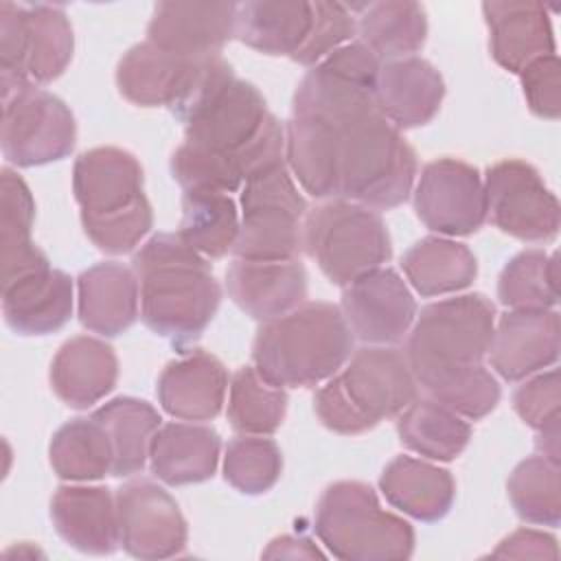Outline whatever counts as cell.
Returning a JSON list of instances; mask_svg holds the SVG:
<instances>
[{"label":"cell","instance_id":"44","mask_svg":"<svg viewBox=\"0 0 561 561\" xmlns=\"http://www.w3.org/2000/svg\"><path fill=\"white\" fill-rule=\"evenodd\" d=\"M423 392L469 421H480L493 412L502 394L497 379L482 364L449 373L427 383Z\"/></svg>","mask_w":561,"mask_h":561},{"label":"cell","instance_id":"25","mask_svg":"<svg viewBox=\"0 0 561 561\" xmlns=\"http://www.w3.org/2000/svg\"><path fill=\"white\" fill-rule=\"evenodd\" d=\"M493 59L519 75L530 61L554 53L548 9L530 0H491L482 4Z\"/></svg>","mask_w":561,"mask_h":561},{"label":"cell","instance_id":"33","mask_svg":"<svg viewBox=\"0 0 561 561\" xmlns=\"http://www.w3.org/2000/svg\"><path fill=\"white\" fill-rule=\"evenodd\" d=\"M285 160L311 197L337 199L335 125L311 116H291L285 125Z\"/></svg>","mask_w":561,"mask_h":561},{"label":"cell","instance_id":"28","mask_svg":"<svg viewBox=\"0 0 561 561\" xmlns=\"http://www.w3.org/2000/svg\"><path fill=\"white\" fill-rule=\"evenodd\" d=\"M79 322L99 335L116 337L138 318L140 289L136 272L123 263L105 261L77 278Z\"/></svg>","mask_w":561,"mask_h":561},{"label":"cell","instance_id":"7","mask_svg":"<svg viewBox=\"0 0 561 561\" xmlns=\"http://www.w3.org/2000/svg\"><path fill=\"white\" fill-rule=\"evenodd\" d=\"M313 530L344 561H401L414 552L412 526L379 504L370 484L340 480L324 489Z\"/></svg>","mask_w":561,"mask_h":561},{"label":"cell","instance_id":"43","mask_svg":"<svg viewBox=\"0 0 561 561\" xmlns=\"http://www.w3.org/2000/svg\"><path fill=\"white\" fill-rule=\"evenodd\" d=\"M283 471V454L272 438L241 434L232 438L224 456V478L245 495L270 491Z\"/></svg>","mask_w":561,"mask_h":561},{"label":"cell","instance_id":"49","mask_svg":"<svg viewBox=\"0 0 561 561\" xmlns=\"http://www.w3.org/2000/svg\"><path fill=\"white\" fill-rule=\"evenodd\" d=\"M263 557L265 559H278V557H289V559H296V557H318L322 559V552L307 539V537H294V535H283V537H276L270 541V546L263 550Z\"/></svg>","mask_w":561,"mask_h":561},{"label":"cell","instance_id":"47","mask_svg":"<svg viewBox=\"0 0 561 561\" xmlns=\"http://www.w3.org/2000/svg\"><path fill=\"white\" fill-rule=\"evenodd\" d=\"M522 88L530 112L539 118L561 116V64L557 53L530 61L522 72Z\"/></svg>","mask_w":561,"mask_h":561},{"label":"cell","instance_id":"24","mask_svg":"<svg viewBox=\"0 0 561 561\" xmlns=\"http://www.w3.org/2000/svg\"><path fill=\"white\" fill-rule=\"evenodd\" d=\"M228 370L213 353L195 348L169 362L158 377V401L182 421H213L226 401Z\"/></svg>","mask_w":561,"mask_h":561},{"label":"cell","instance_id":"18","mask_svg":"<svg viewBox=\"0 0 561 561\" xmlns=\"http://www.w3.org/2000/svg\"><path fill=\"white\" fill-rule=\"evenodd\" d=\"M340 309L353 337L375 346L401 342L416 318L412 291L390 267L370 270L348 283Z\"/></svg>","mask_w":561,"mask_h":561},{"label":"cell","instance_id":"41","mask_svg":"<svg viewBox=\"0 0 561 561\" xmlns=\"http://www.w3.org/2000/svg\"><path fill=\"white\" fill-rule=\"evenodd\" d=\"M497 298L508 309H552L559 302V263L557 254L543 250H524L502 270Z\"/></svg>","mask_w":561,"mask_h":561},{"label":"cell","instance_id":"6","mask_svg":"<svg viewBox=\"0 0 561 561\" xmlns=\"http://www.w3.org/2000/svg\"><path fill=\"white\" fill-rule=\"evenodd\" d=\"M337 129V199L373 210L403 204L419 162L410 142L381 112L351 118Z\"/></svg>","mask_w":561,"mask_h":561},{"label":"cell","instance_id":"45","mask_svg":"<svg viewBox=\"0 0 561 561\" xmlns=\"http://www.w3.org/2000/svg\"><path fill=\"white\" fill-rule=\"evenodd\" d=\"M513 408L533 430H543L561 421V386L559 370L550 368L526 379L513 392Z\"/></svg>","mask_w":561,"mask_h":561},{"label":"cell","instance_id":"9","mask_svg":"<svg viewBox=\"0 0 561 561\" xmlns=\"http://www.w3.org/2000/svg\"><path fill=\"white\" fill-rule=\"evenodd\" d=\"M302 250L340 287L381 267L392 256L390 234L381 215L348 199H329L307 210Z\"/></svg>","mask_w":561,"mask_h":561},{"label":"cell","instance_id":"11","mask_svg":"<svg viewBox=\"0 0 561 561\" xmlns=\"http://www.w3.org/2000/svg\"><path fill=\"white\" fill-rule=\"evenodd\" d=\"M75 35L57 4L0 2V92L50 83L72 61Z\"/></svg>","mask_w":561,"mask_h":561},{"label":"cell","instance_id":"17","mask_svg":"<svg viewBox=\"0 0 561 561\" xmlns=\"http://www.w3.org/2000/svg\"><path fill=\"white\" fill-rule=\"evenodd\" d=\"M121 546L136 559H169L186 548L188 528L178 502L156 482L138 478L116 489Z\"/></svg>","mask_w":561,"mask_h":561},{"label":"cell","instance_id":"36","mask_svg":"<svg viewBox=\"0 0 561 561\" xmlns=\"http://www.w3.org/2000/svg\"><path fill=\"white\" fill-rule=\"evenodd\" d=\"M397 434L403 447L430 460L458 458L471 438V425L432 397H416L399 416Z\"/></svg>","mask_w":561,"mask_h":561},{"label":"cell","instance_id":"30","mask_svg":"<svg viewBox=\"0 0 561 561\" xmlns=\"http://www.w3.org/2000/svg\"><path fill=\"white\" fill-rule=\"evenodd\" d=\"M221 451L219 434L208 425H160L149 445L151 473L169 484L184 486L213 478Z\"/></svg>","mask_w":561,"mask_h":561},{"label":"cell","instance_id":"29","mask_svg":"<svg viewBox=\"0 0 561 561\" xmlns=\"http://www.w3.org/2000/svg\"><path fill=\"white\" fill-rule=\"evenodd\" d=\"M313 26L316 2H243L237 7L234 37L259 53L298 61L311 39Z\"/></svg>","mask_w":561,"mask_h":561},{"label":"cell","instance_id":"12","mask_svg":"<svg viewBox=\"0 0 561 561\" xmlns=\"http://www.w3.org/2000/svg\"><path fill=\"white\" fill-rule=\"evenodd\" d=\"M381 61L362 44L348 42L327 55L300 79L294 92V114L342 125L379 112L377 77Z\"/></svg>","mask_w":561,"mask_h":561},{"label":"cell","instance_id":"5","mask_svg":"<svg viewBox=\"0 0 561 561\" xmlns=\"http://www.w3.org/2000/svg\"><path fill=\"white\" fill-rule=\"evenodd\" d=\"M419 397L405 351L364 346L353 351L313 394V410L324 427L337 434H364L386 419L399 416Z\"/></svg>","mask_w":561,"mask_h":561},{"label":"cell","instance_id":"20","mask_svg":"<svg viewBox=\"0 0 561 561\" xmlns=\"http://www.w3.org/2000/svg\"><path fill=\"white\" fill-rule=\"evenodd\" d=\"M489 359L506 381L526 379L559 359V313L511 309L493 329Z\"/></svg>","mask_w":561,"mask_h":561},{"label":"cell","instance_id":"38","mask_svg":"<svg viewBox=\"0 0 561 561\" xmlns=\"http://www.w3.org/2000/svg\"><path fill=\"white\" fill-rule=\"evenodd\" d=\"M48 458L57 478L90 482L112 473L114 449L105 427L90 414L64 423L53 434Z\"/></svg>","mask_w":561,"mask_h":561},{"label":"cell","instance_id":"39","mask_svg":"<svg viewBox=\"0 0 561 561\" xmlns=\"http://www.w3.org/2000/svg\"><path fill=\"white\" fill-rule=\"evenodd\" d=\"M239 210L228 193L184 191L178 234L202 256L221 259L239 237Z\"/></svg>","mask_w":561,"mask_h":561},{"label":"cell","instance_id":"8","mask_svg":"<svg viewBox=\"0 0 561 561\" xmlns=\"http://www.w3.org/2000/svg\"><path fill=\"white\" fill-rule=\"evenodd\" d=\"M495 329V305L484 294H462L430 302L414 318L405 357L421 388L482 364Z\"/></svg>","mask_w":561,"mask_h":561},{"label":"cell","instance_id":"42","mask_svg":"<svg viewBox=\"0 0 561 561\" xmlns=\"http://www.w3.org/2000/svg\"><path fill=\"white\" fill-rule=\"evenodd\" d=\"M508 500L515 513L537 526H559L561 522V467L537 454L522 460L508 482Z\"/></svg>","mask_w":561,"mask_h":561},{"label":"cell","instance_id":"10","mask_svg":"<svg viewBox=\"0 0 561 561\" xmlns=\"http://www.w3.org/2000/svg\"><path fill=\"white\" fill-rule=\"evenodd\" d=\"M307 210L285 158L256 169L241 186V221L232 254L245 261L298 259Z\"/></svg>","mask_w":561,"mask_h":561},{"label":"cell","instance_id":"50","mask_svg":"<svg viewBox=\"0 0 561 561\" xmlns=\"http://www.w3.org/2000/svg\"><path fill=\"white\" fill-rule=\"evenodd\" d=\"M559 434H561L559 423H552V425L539 430V432H537V440H535L539 454L546 456V458H550L552 462H561V458H559V456H561V449H559Z\"/></svg>","mask_w":561,"mask_h":561},{"label":"cell","instance_id":"37","mask_svg":"<svg viewBox=\"0 0 561 561\" xmlns=\"http://www.w3.org/2000/svg\"><path fill=\"white\" fill-rule=\"evenodd\" d=\"M92 416L105 427L112 449L114 465L112 476L129 478L142 471L149 458V445L160 427L158 410L145 399L116 397L103 403Z\"/></svg>","mask_w":561,"mask_h":561},{"label":"cell","instance_id":"1","mask_svg":"<svg viewBox=\"0 0 561 561\" xmlns=\"http://www.w3.org/2000/svg\"><path fill=\"white\" fill-rule=\"evenodd\" d=\"M184 142L171 175L184 191L234 193L256 169L285 158V129L263 94L226 64L180 118Z\"/></svg>","mask_w":561,"mask_h":561},{"label":"cell","instance_id":"19","mask_svg":"<svg viewBox=\"0 0 561 561\" xmlns=\"http://www.w3.org/2000/svg\"><path fill=\"white\" fill-rule=\"evenodd\" d=\"M234 2H158L147 39L184 57L221 55L237 31Z\"/></svg>","mask_w":561,"mask_h":561},{"label":"cell","instance_id":"35","mask_svg":"<svg viewBox=\"0 0 561 561\" xmlns=\"http://www.w3.org/2000/svg\"><path fill=\"white\" fill-rule=\"evenodd\" d=\"M401 267L410 285L425 298L456 294L469 287L478 274L473 252L458 241L423 237L403 256Z\"/></svg>","mask_w":561,"mask_h":561},{"label":"cell","instance_id":"34","mask_svg":"<svg viewBox=\"0 0 561 561\" xmlns=\"http://www.w3.org/2000/svg\"><path fill=\"white\" fill-rule=\"evenodd\" d=\"M35 199L28 184L9 167L0 171V245L2 283L31 270L50 265L48 256L33 243Z\"/></svg>","mask_w":561,"mask_h":561},{"label":"cell","instance_id":"40","mask_svg":"<svg viewBox=\"0 0 561 561\" xmlns=\"http://www.w3.org/2000/svg\"><path fill=\"white\" fill-rule=\"evenodd\" d=\"M287 412V392L261 377L254 366H241L228 383V421L234 432L274 434Z\"/></svg>","mask_w":561,"mask_h":561},{"label":"cell","instance_id":"26","mask_svg":"<svg viewBox=\"0 0 561 561\" xmlns=\"http://www.w3.org/2000/svg\"><path fill=\"white\" fill-rule=\"evenodd\" d=\"M443 99L445 81L427 59L414 55L381 64L377 105L397 129L427 125L438 114Z\"/></svg>","mask_w":561,"mask_h":561},{"label":"cell","instance_id":"48","mask_svg":"<svg viewBox=\"0 0 561 561\" xmlns=\"http://www.w3.org/2000/svg\"><path fill=\"white\" fill-rule=\"evenodd\" d=\"M491 557H511V559H557V539L543 530L519 528L497 543Z\"/></svg>","mask_w":561,"mask_h":561},{"label":"cell","instance_id":"13","mask_svg":"<svg viewBox=\"0 0 561 561\" xmlns=\"http://www.w3.org/2000/svg\"><path fill=\"white\" fill-rule=\"evenodd\" d=\"M2 153L15 167L57 162L75 149L77 123L70 107L37 83L2 92Z\"/></svg>","mask_w":561,"mask_h":561},{"label":"cell","instance_id":"32","mask_svg":"<svg viewBox=\"0 0 561 561\" xmlns=\"http://www.w3.org/2000/svg\"><path fill=\"white\" fill-rule=\"evenodd\" d=\"M359 42L383 64L414 57L427 39V15L419 2L383 0L351 4Z\"/></svg>","mask_w":561,"mask_h":561},{"label":"cell","instance_id":"4","mask_svg":"<svg viewBox=\"0 0 561 561\" xmlns=\"http://www.w3.org/2000/svg\"><path fill=\"white\" fill-rule=\"evenodd\" d=\"M72 193L88 239L107 254L131 252L153 228L142 167L121 147H94L75 160Z\"/></svg>","mask_w":561,"mask_h":561},{"label":"cell","instance_id":"23","mask_svg":"<svg viewBox=\"0 0 561 561\" xmlns=\"http://www.w3.org/2000/svg\"><path fill=\"white\" fill-rule=\"evenodd\" d=\"M2 313L20 335H48L72 316V280L50 265L2 283Z\"/></svg>","mask_w":561,"mask_h":561},{"label":"cell","instance_id":"21","mask_svg":"<svg viewBox=\"0 0 561 561\" xmlns=\"http://www.w3.org/2000/svg\"><path fill=\"white\" fill-rule=\"evenodd\" d=\"M232 302L254 320L267 322L289 313L307 298V270L300 259L245 261L234 259L226 270Z\"/></svg>","mask_w":561,"mask_h":561},{"label":"cell","instance_id":"46","mask_svg":"<svg viewBox=\"0 0 561 561\" xmlns=\"http://www.w3.org/2000/svg\"><path fill=\"white\" fill-rule=\"evenodd\" d=\"M355 35V15L342 2L316 0V26L311 39L296 64L316 66L335 48L344 46Z\"/></svg>","mask_w":561,"mask_h":561},{"label":"cell","instance_id":"14","mask_svg":"<svg viewBox=\"0 0 561 561\" xmlns=\"http://www.w3.org/2000/svg\"><path fill=\"white\" fill-rule=\"evenodd\" d=\"M224 64L221 55L184 57L145 39L121 57L116 88L134 105H162L180 118Z\"/></svg>","mask_w":561,"mask_h":561},{"label":"cell","instance_id":"3","mask_svg":"<svg viewBox=\"0 0 561 561\" xmlns=\"http://www.w3.org/2000/svg\"><path fill=\"white\" fill-rule=\"evenodd\" d=\"M353 355V333L333 302H302L259 327L252 362L278 388H311L331 379Z\"/></svg>","mask_w":561,"mask_h":561},{"label":"cell","instance_id":"15","mask_svg":"<svg viewBox=\"0 0 561 561\" xmlns=\"http://www.w3.org/2000/svg\"><path fill=\"white\" fill-rule=\"evenodd\" d=\"M486 217L522 241H550L559 232L561 210L539 171L517 158L491 164L482 180Z\"/></svg>","mask_w":561,"mask_h":561},{"label":"cell","instance_id":"22","mask_svg":"<svg viewBox=\"0 0 561 561\" xmlns=\"http://www.w3.org/2000/svg\"><path fill=\"white\" fill-rule=\"evenodd\" d=\"M50 519L59 537L79 552L112 554L121 543L116 493L107 486H59L50 500Z\"/></svg>","mask_w":561,"mask_h":561},{"label":"cell","instance_id":"16","mask_svg":"<svg viewBox=\"0 0 561 561\" xmlns=\"http://www.w3.org/2000/svg\"><path fill=\"white\" fill-rule=\"evenodd\" d=\"M416 217L434 232L467 237L486 221L484 186L478 169L458 158L427 162L414 188Z\"/></svg>","mask_w":561,"mask_h":561},{"label":"cell","instance_id":"31","mask_svg":"<svg viewBox=\"0 0 561 561\" xmlns=\"http://www.w3.org/2000/svg\"><path fill=\"white\" fill-rule=\"evenodd\" d=\"M383 497L419 522L443 519L456 497V482L447 469L412 456L390 460L379 478Z\"/></svg>","mask_w":561,"mask_h":561},{"label":"cell","instance_id":"27","mask_svg":"<svg viewBox=\"0 0 561 561\" xmlns=\"http://www.w3.org/2000/svg\"><path fill=\"white\" fill-rule=\"evenodd\" d=\"M48 379L61 403L75 410H85L114 390L118 359L107 342L77 335L59 346Z\"/></svg>","mask_w":561,"mask_h":561},{"label":"cell","instance_id":"2","mask_svg":"<svg viewBox=\"0 0 561 561\" xmlns=\"http://www.w3.org/2000/svg\"><path fill=\"white\" fill-rule=\"evenodd\" d=\"M147 329L175 344L197 340L221 305L208 261L178 232L151 234L131 259Z\"/></svg>","mask_w":561,"mask_h":561}]
</instances>
